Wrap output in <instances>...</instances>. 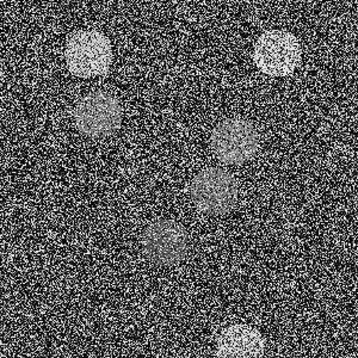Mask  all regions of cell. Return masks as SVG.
<instances>
[{"label": "cell", "mask_w": 358, "mask_h": 358, "mask_svg": "<svg viewBox=\"0 0 358 358\" xmlns=\"http://www.w3.org/2000/svg\"><path fill=\"white\" fill-rule=\"evenodd\" d=\"M3 73H4V69H3V62H1V57H0V82L3 79Z\"/></svg>", "instance_id": "cell-8"}, {"label": "cell", "mask_w": 358, "mask_h": 358, "mask_svg": "<svg viewBox=\"0 0 358 358\" xmlns=\"http://www.w3.org/2000/svg\"><path fill=\"white\" fill-rule=\"evenodd\" d=\"M190 196L197 209L204 214L224 215L232 210L238 200V184L228 172L208 169L192 179Z\"/></svg>", "instance_id": "cell-2"}, {"label": "cell", "mask_w": 358, "mask_h": 358, "mask_svg": "<svg viewBox=\"0 0 358 358\" xmlns=\"http://www.w3.org/2000/svg\"><path fill=\"white\" fill-rule=\"evenodd\" d=\"M78 129L90 138H104L117 131L122 123V108L106 92H94L82 98L74 110Z\"/></svg>", "instance_id": "cell-5"}, {"label": "cell", "mask_w": 358, "mask_h": 358, "mask_svg": "<svg viewBox=\"0 0 358 358\" xmlns=\"http://www.w3.org/2000/svg\"><path fill=\"white\" fill-rule=\"evenodd\" d=\"M212 147L222 163L239 165L255 158L259 148V135L248 121L224 120L213 131Z\"/></svg>", "instance_id": "cell-4"}, {"label": "cell", "mask_w": 358, "mask_h": 358, "mask_svg": "<svg viewBox=\"0 0 358 358\" xmlns=\"http://www.w3.org/2000/svg\"><path fill=\"white\" fill-rule=\"evenodd\" d=\"M253 59L262 72L271 77H285L300 64L301 47L293 34L270 30L258 38Z\"/></svg>", "instance_id": "cell-3"}, {"label": "cell", "mask_w": 358, "mask_h": 358, "mask_svg": "<svg viewBox=\"0 0 358 358\" xmlns=\"http://www.w3.org/2000/svg\"><path fill=\"white\" fill-rule=\"evenodd\" d=\"M143 248L147 258L155 265L179 264L187 256V231L176 221H157L143 233Z\"/></svg>", "instance_id": "cell-6"}, {"label": "cell", "mask_w": 358, "mask_h": 358, "mask_svg": "<svg viewBox=\"0 0 358 358\" xmlns=\"http://www.w3.org/2000/svg\"><path fill=\"white\" fill-rule=\"evenodd\" d=\"M111 60L110 41L98 31H79L66 47L67 67L77 77L103 76L110 69Z\"/></svg>", "instance_id": "cell-1"}, {"label": "cell", "mask_w": 358, "mask_h": 358, "mask_svg": "<svg viewBox=\"0 0 358 358\" xmlns=\"http://www.w3.org/2000/svg\"><path fill=\"white\" fill-rule=\"evenodd\" d=\"M264 351V338L248 325L229 326L216 344L217 358H263Z\"/></svg>", "instance_id": "cell-7"}]
</instances>
